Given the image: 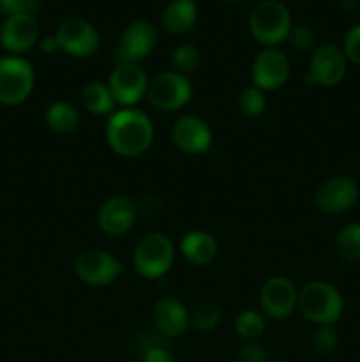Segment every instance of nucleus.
<instances>
[{
  "mask_svg": "<svg viewBox=\"0 0 360 362\" xmlns=\"http://www.w3.org/2000/svg\"><path fill=\"white\" fill-rule=\"evenodd\" d=\"M155 129L152 119L138 108H120L108 117L106 141L120 158H140L154 141Z\"/></svg>",
  "mask_w": 360,
  "mask_h": 362,
  "instance_id": "1",
  "label": "nucleus"
},
{
  "mask_svg": "<svg viewBox=\"0 0 360 362\" xmlns=\"http://www.w3.org/2000/svg\"><path fill=\"white\" fill-rule=\"evenodd\" d=\"M292 27V13L281 0H260L247 18L249 34L265 48H277L288 39Z\"/></svg>",
  "mask_w": 360,
  "mask_h": 362,
  "instance_id": "2",
  "label": "nucleus"
},
{
  "mask_svg": "<svg viewBox=\"0 0 360 362\" xmlns=\"http://www.w3.org/2000/svg\"><path fill=\"white\" fill-rule=\"evenodd\" d=\"M296 310L304 318L320 325H334L344 311L341 292L327 281H311L299 290Z\"/></svg>",
  "mask_w": 360,
  "mask_h": 362,
  "instance_id": "3",
  "label": "nucleus"
},
{
  "mask_svg": "<svg viewBox=\"0 0 360 362\" xmlns=\"http://www.w3.org/2000/svg\"><path fill=\"white\" fill-rule=\"evenodd\" d=\"M175 262V244L166 233L150 232L141 237L133 251V267L141 278L159 279Z\"/></svg>",
  "mask_w": 360,
  "mask_h": 362,
  "instance_id": "4",
  "label": "nucleus"
},
{
  "mask_svg": "<svg viewBox=\"0 0 360 362\" xmlns=\"http://www.w3.org/2000/svg\"><path fill=\"white\" fill-rule=\"evenodd\" d=\"M35 87V71L23 57H0V105L18 106L27 101Z\"/></svg>",
  "mask_w": 360,
  "mask_h": 362,
  "instance_id": "5",
  "label": "nucleus"
},
{
  "mask_svg": "<svg viewBox=\"0 0 360 362\" xmlns=\"http://www.w3.org/2000/svg\"><path fill=\"white\" fill-rule=\"evenodd\" d=\"M191 98H193V83L189 76L175 73L173 69L162 71L148 80L147 99L159 112H179L189 105Z\"/></svg>",
  "mask_w": 360,
  "mask_h": 362,
  "instance_id": "6",
  "label": "nucleus"
},
{
  "mask_svg": "<svg viewBox=\"0 0 360 362\" xmlns=\"http://www.w3.org/2000/svg\"><path fill=\"white\" fill-rule=\"evenodd\" d=\"M60 52L74 59H90L99 52L101 35L97 28L88 20L80 16H71L60 21L55 30Z\"/></svg>",
  "mask_w": 360,
  "mask_h": 362,
  "instance_id": "7",
  "label": "nucleus"
},
{
  "mask_svg": "<svg viewBox=\"0 0 360 362\" xmlns=\"http://www.w3.org/2000/svg\"><path fill=\"white\" fill-rule=\"evenodd\" d=\"M159 32L148 20H134L124 28L116 45L113 60L115 64H140L155 49Z\"/></svg>",
  "mask_w": 360,
  "mask_h": 362,
  "instance_id": "8",
  "label": "nucleus"
},
{
  "mask_svg": "<svg viewBox=\"0 0 360 362\" xmlns=\"http://www.w3.org/2000/svg\"><path fill=\"white\" fill-rule=\"evenodd\" d=\"M346 71H348V60L342 53V48L328 42L314 49L311 55L309 67L304 74V83L327 88L335 87L344 80Z\"/></svg>",
  "mask_w": 360,
  "mask_h": 362,
  "instance_id": "9",
  "label": "nucleus"
},
{
  "mask_svg": "<svg viewBox=\"0 0 360 362\" xmlns=\"http://www.w3.org/2000/svg\"><path fill=\"white\" fill-rule=\"evenodd\" d=\"M124 272V264L104 250L83 251L74 262V274L88 286H108Z\"/></svg>",
  "mask_w": 360,
  "mask_h": 362,
  "instance_id": "10",
  "label": "nucleus"
},
{
  "mask_svg": "<svg viewBox=\"0 0 360 362\" xmlns=\"http://www.w3.org/2000/svg\"><path fill=\"white\" fill-rule=\"evenodd\" d=\"M106 85L116 106L134 108L141 99L147 98L148 76L140 64H116Z\"/></svg>",
  "mask_w": 360,
  "mask_h": 362,
  "instance_id": "11",
  "label": "nucleus"
},
{
  "mask_svg": "<svg viewBox=\"0 0 360 362\" xmlns=\"http://www.w3.org/2000/svg\"><path fill=\"white\" fill-rule=\"evenodd\" d=\"M292 74V62L279 48H263L256 53L251 64V78L254 87L263 92L279 90L286 85Z\"/></svg>",
  "mask_w": 360,
  "mask_h": 362,
  "instance_id": "12",
  "label": "nucleus"
},
{
  "mask_svg": "<svg viewBox=\"0 0 360 362\" xmlns=\"http://www.w3.org/2000/svg\"><path fill=\"white\" fill-rule=\"evenodd\" d=\"M299 288L286 276H272L260 290V310L270 320H284L296 310Z\"/></svg>",
  "mask_w": 360,
  "mask_h": 362,
  "instance_id": "13",
  "label": "nucleus"
},
{
  "mask_svg": "<svg viewBox=\"0 0 360 362\" xmlns=\"http://www.w3.org/2000/svg\"><path fill=\"white\" fill-rule=\"evenodd\" d=\"M41 27L34 14H14L6 16L0 25V46L9 55L21 57L39 45Z\"/></svg>",
  "mask_w": 360,
  "mask_h": 362,
  "instance_id": "14",
  "label": "nucleus"
},
{
  "mask_svg": "<svg viewBox=\"0 0 360 362\" xmlns=\"http://www.w3.org/2000/svg\"><path fill=\"white\" fill-rule=\"evenodd\" d=\"M359 186L352 177H332L314 193V205L320 212L337 216L348 212L359 200Z\"/></svg>",
  "mask_w": 360,
  "mask_h": 362,
  "instance_id": "15",
  "label": "nucleus"
},
{
  "mask_svg": "<svg viewBox=\"0 0 360 362\" xmlns=\"http://www.w3.org/2000/svg\"><path fill=\"white\" fill-rule=\"evenodd\" d=\"M140 216L138 204L127 194H115L101 205L97 212V225L109 237L126 235Z\"/></svg>",
  "mask_w": 360,
  "mask_h": 362,
  "instance_id": "16",
  "label": "nucleus"
},
{
  "mask_svg": "<svg viewBox=\"0 0 360 362\" xmlns=\"http://www.w3.org/2000/svg\"><path fill=\"white\" fill-rule=\"evenodd\" d=\"M172 141L184 154H203L212 145V129L201 117L182 115L173 122Z\"/></svg>",
  "mask_w": 360,
  "mask_h": 362,
  "instance_id": "17",
  "label": "nucleus"
},
{
  "mask_svg": "<svg viewBox=\"0 0 360 362\" xmlns=\"http://www.w3.org/2000/svg\"><path fill=\"white\" fill-rule=\"evenodd\" d=\"M152 324L162 338H179L187 331L191 315L184 303L175 297H162L152 308Z\"/></svg>",
  "mask_w": 360,
  "mask_h": 362,
  "instance_id": "18",
  "label": "nucleus"
},
{
  "mask_svg": "<svg viewBox=\"0 0 360 362\" xmlns=\"http://www.w3.org/2000/svg\"><path fill=\"white\" fill-rule=\"evenodd\" d=\"M217 240L212 233L203 232V230H193L186 233L180 240V253L189 264L203 267L214 262L217 257Z\"/></svg>",
  "mask_w": 360,
  "mask_h": 362,
  "instance_id": "19",
  "label": "nucleus"
},
{
  "mask_svg": "<svg viewBox=\"0 0 360 362\" xmlns=\"http://www.w3.org/2000/svg\"><path fill=\"white\" fill-rule=\"evenodd\" d=\"M161 21L172 35L189 34L198 23V4L194 0H169L162 11Z\"/></svg>",
  "mask_w": 360,
  "mask_h": 362,
  "instance_id": "20",
  "label": "nucleus"
},
{
  "mask_svg": "<svg viewBox=\"0 0 360 362\" xmlns=\"http://www.w3.org/2000/svg\"><path fill=\"white\" fill-rule=\"evenodd\" d=\"M44 122L52 133L59 136L73 134L80 127V113L76 106L67 101H55L46 108Z\"/></svg>",
  "mask_w": 360,
  "mask_h": 362,
  "instance_id": "21",
  "label": "nucleus"
},
{
  "mask_svg": "<svg viewBox=\"0 0 360 362\" xmlns=\"http://www.w3.org/2000/svg\"><path fill=\"white\" fill-rule=\"evenodd\" d=\"M81 103H83L85 110L92 115L97 117H109L115 113V99H113L112 92H109L108 85L101 83V81H90L81 90Z\"/></svg>",
  "mask_w": 360,
  "mask_h": 362,
  "instance_id": "22",
  "label": "nucleus"
},
{
  "mask_svg": "<svg viewBox=\"0 0 360 362\" xmlns=\"http://www.w3.org/2000/svg\"><path fill=\"white\" fill-rule=\"evenodd\" d=\"M335 251L344 262L360 260V223H348L335 237Z\"/></svg>",
  "mask_w": 360,
  "mask_h": 362,
  "instance_id": "23",
  "label": "nucleus"
},
{
  "mask_svg": "<svg viewBox=\"0 0 360 362\" xmlns=\"http://www.w3.org/2000/svg\"><path fill=\"white\" fill-rule=\"evenodd\" d=\"M267 331V320L261 311L244 310L235 320V332L244 341H256Z\"/></svg>",
  "mask_w": 360,
  "mask_h": 362,
  "instance_id": "24",
  "label": "nucleus"
},
{
  "mask_svg": "<svg viewBox=\"0 0 360 362\" xmlns=\"http://www.w3.org/2000/svg\"><path fill=\"white\" fill-rule=\"evenodd\" d=\"M239 110L247 119H258V117H261L265 113V110H267V92L254 87V85L246 87L239 95Z\"/></svg>",
  "mask_w": 360,
  "mask_h": 362,
  "instance_id": "25",
  "label": "nucleus"
},
{
  "mask_svg": "<svg viewBox=\"0 0 360 362\" xmlns=\"http://www.w3.org/2000/svg\"><path fill=\"white\" fill-rule=\"evenodd\" d=\"M201 53L194 45H179L172 53V67L175 73L189 76L200 67Z\"/></svg>",
  "mask_w": 360,
  "mask_h": 362,
  "instance_id": "26",
  "label": "nucleus"
},
{
  "mask_svg": "<svg viewBox=\"0 0 360 362\" xmlns=\"http://www.w3.org/2000/svg\"><path fill=\"white\" fill-rule=\"evenodd\" d=\"M222 320V310L219 304L215 303H201L200 306L194 310L193 317H191V324L194 329L200 332H210L215 327H219Z\"/></svg>",
  "mask_w": 360,
  "mask_h": 362,
  "instance_id": "27",
  "label": "nucleus"
},
{
  "mask_svg": "<svg viewBox=\"0 0 360 362\" xmlns=\"http://www.w3.org/2000/svg\"><path fill=\"white\" fill-rule=\"evenodd\" d=\"M161 334L148 336L141 343V362H173V356Z\"/></svg>",
  "mask_w": 360,
  "mask_h": 362,
  "instance_id": "28",
  "label": "nucleus"
},
{
  "mask_svg": "<svg viewBox=\"0 0 360 362\" xmlns=\"http://www.w3.org/2000/svg\"><path fill=\"white\" fill-rule=\"evenodd\" d=\"M286 41L296 52H311L316 46V32L309 25H293Z\"/></svg>",
  "mask_w": 360,
  "mask_h": 362,
  "instance_id": "29",
  "label": "nucleus"
},
{
  "mask_svg": "<svg viewBox=\"0 0 360 362\" xmlns=\"http://www.w3.org/2000/svg\"><path fill=\"white\" fill-rule=\"evenodd\" d=\"M339 345V336L332 325H320L313 336V346L318 354L321 356H328V354L335 352Z\"/></svg>",
  "mask_w": 360,
  "mask_h": 362,
  "instance_id": "30",
  "label": "nucleus"
},
{
  "mask_svg": "<svg viewBox=\"0 0 360 362\" xmlns=\"http://www.w3.org/2000/svg\"><path fill=\"white\" fill-rule=\"evenodd\" d=\"M42 0H0V9L6 16L14 14H34L41 9Z\"/></svg>",
  "mask_w": 360,
  "mask_h": 362,
  "instance_id": "31",
  "label": "nucleus"
},
{
  "mask_svg": "<svg viewBox=\"0 0 360 362\" xmlns=\"http://www.w3.org/2000/svg\"><path fill=\"white\" fill-rule=\"evenodd\" d=\"M342 53H344L348 62L360 66V23L353 25L346 32L344 41H342Z\"/></svg>",
  "mask_w": 360,
  "mask_h": 362,
  "instance_id": "32",
  "label": "nucleus"
},
{
  "mask_svg": "<svg viewBox=\"0 0 360 362\" xmlns=\"http://www.w3.org/2000/svg\"><path fill=\"white\" fill-rule=\"evenodd\" d=\"M239 362H268V352L256 341H246L236 352Z\"/></svg>",
  "mask_w": 360,
  "mask_h": 362,
  "instance_id": "33",
  "label": "nucleus"
},
{
  "mask_svg": "<svg viewBox=\"0 0 360 362\" xmlns=\"http://www.w3.org/2000/svg\"><path fill=\"white\" fill-rule=\"evenodd\" d=\"M39 49H41L44 55H53V53L60 52V46H59V41H56L55 34L53 35H42L41 39H39Z\"/></svg>",
  "mask_w": 360,
  "mask_h": 362,
  "instance_id": "34",
  "label": "nucleus"
},
{
  "mask_svg": "<svg viewBox=\"0 0 360 362\" xmlns=\"http://www.w3.org/2000/svg\"><path fill=\"white\" fill-rule=\"evenodd\" d=\"M341 4L344 9H355L356 6H360V0H341Z\"/></svg>",
  "mask_w": 360,
  "mask_h": 362,
  "instance_id": "35",
  "label": "nucleus"
},
{
  "mask_svg": "<svg viewBox=\"0 0 360 362\" xmlns=\"http://www.w3.org/2000/svg\"><path fill=\"white\" fill-rule=\"evenodd\" d=\"M226 4H228V6H240V4L244 2V0H224Z\"/></svg>",
  "mask_w": 360,
  "mask_h": 362,
  "instance_id": "36",
  "label": "nucleus"
},
{
  "mask_svg": "<svg viewBox=\"0 0 360 362\" xmlns=\"http://www.w3.org/2000/svg\"><path fill=\"white\" fill-rule=\"evenodd\" d=\"M268 362H279V361H268Z\"/></svg>",
  "mask_w": 360,
  "mask_h": 362,
  "instance_id": "37",
  "label": "nucleus"
},
{
  "mask_svg": "<svg viewBox=\"0 0 360 362\" xmlns=\"http://www.w3.org/2000/svg\"><path fill=\"white\" fill-rule=\"evenodd\" d=\"M0 14H2V9H0Z\"/></svg>",
  "mask_w": 360,
  "mask_h": 362,
  "instance_id": "38",
  "label": "nucleus"
}]
</instances>
